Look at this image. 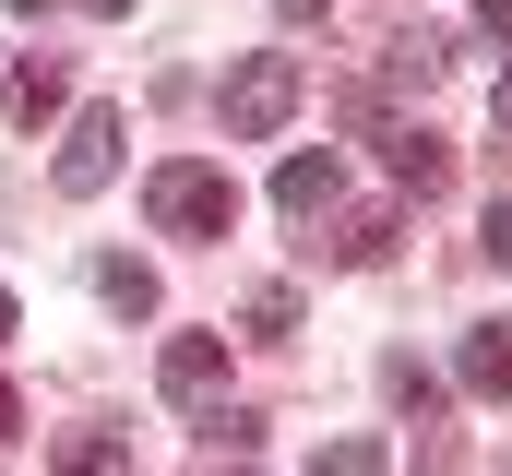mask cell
<instances>
[{
  "mask_svg": "<svg viewBox=\"0 0 512 476\" xmlns=\"http://www.w3.org/2000/svg\"><path fill=\"white\" fill-rule=\"evenodd\" d=\"M143 215H155L167 238H227L239 227V179H227L215 155H167V167L143 179Z\"/></svg>",
  "mask_w": 512,
  "mask_h": 476,
  "instance_id": "obj_1",
  "label": "cell"
},
{
  "mask_svg": "<svg viewBox=\"0 0 512 476\" xmlns=\"http://www.w3.org/2000/svg\"><path fill=\"white\" fill-rule=\"evenodd\" d=\"M310 96V72H298V48H251L239 72H227V143H274L286 119Z\"/></svg>",
  "mask_w": 512,
  "mask_h": 476,
  "instance_id": "obj_2",
  "label": "cell"
},
{
  "mask_svg": "<svg viewBox=\"0 0 512 476\" xmlns=\"http://www.w3.org/2000/svg\"><path fill=\"white\" fill-rule=\"evenodd\" d=\"M120 143H131V119H120V108H84L72 131H60V167H48V179H60L72 203H96V191L120 179Z\"/></svg>",
  "mask_w": 512,
  "mask_h": 476,
  "instance_id": "obj_3",
  "label": "cell"
},
{
  "mask_svg": "<svg viewBox=\"0 0 512 476\" xmlns=\"http://www.w3.org/2000/svg\"><path fill=\"white\" fill-rule=\"evenodd\" d=\"M155 393L191 405V417L227 405V334H167V346H155Z\"/></svg>",
  "mask_w": 512,
  "mask_h": 476,
  "instance_id": "obj_4",
  "label": "cell"
},
{
  "mask_svg": "<svg viewBox=\"0 0 512 476\" xmlns=\"http://www.w3.org/2000/svg\"><path fill=\"white\" fill-rule=\"evenodd\" d=\"M382 167L417 191V203H429V191L453 179V143H441V131H417V119H393V131H382Z\"/></svg>",
  "mask_w": 512,
  "mask_h": 476,
  "instance_id": "obj_5",
  "label": "cell"
},
{
  "mask_svg": "<svg viewBox=\"0 0 512 476\" xmlns=\"http://www.w3.org/2000/svg\"><path fill=\"white\" fill-rule=\"evenodd\" d=\"M453 381L489 393V405H512V322H477V334L453 346Z\"/></svg>",
  "mask_w": 512,
  "mask_h": 476,
  "instance_id": "obj_6",
  "label": "cell"
},
{
  "mask_svg": "<svg viewBox=\"0 0 512 476\" xmlns=\"http://www.w3.org/2000/svg\"><path fill=\"white\" fill-rule=\"evenodd\" d=\"M334 179H346V167H334V143H322V155L298 143V155L274 167V203H286V215H322V203H334Z\"/></svg>",
  "mask_w": 512,
  "mask_h": 476,
  "instance_id": "obj_7",
  "label": "cell"
},
{
  "mask_svg": "<svg viewBox=\"0 0 512 476\" xmlns=\"http://www.w3.org/2000/svg\"><path fill=\"white\" fill-rule=\"evenodd\" d=\"M60 108H72V72H60V60H24V72H12V119H24V131H48Z\"/></svg>",
  "mask_w": 512,
  "mask_h": 476,
  "instance_id": "obj_8",
  "label": "cell"
},
{
  "mask_svg": "<svg viewBox=\"0 0 512 476\" xmlns=\"http://www.w3.org/2000/svg\"><path fill=\"white\" fill-rule=\"evenodd\" d=\"M441 72H453V48H441L429 24H417V36H393V48H382V84H417V96H429Z\"/></svg>",
  "mask_w": 512,
  "mask_h": 476,
  "instance_id": "obj_9",
  "label": "cell"
},
{
  "mask_svg": "<svg viewBox=\"0 0 512 476\" xmlns=\"http://www.w3.org/2000/svg\"><path fill=\"white\" fill-rule=\"evenodd\" d=\"M96 298H108L120 322H155V310H167V286H155L143 262H96Z\"/></svg>",
  "mask_w": 512,
  "mask_h": 476,
  "instance_id": "obj_10",
  "label": "cell"
},
{
  "mask_svg": "<svg viewBox=\"0 0 512 476\" xmlns=\"http://www.w3.org/2000/svg\"><path fill=\"white\" fill-rule=\"evenodd\" d=\"M60 476H143V465H131L120 429H72V441H60Z\"/></svg>",
  "mask_w": 512,
  "mask_h": 476,
  "instance_id": "obj_11",
  "label": "cell"
},
{
  "mask_svg": "<svg viewBox=\"0 0 512 476\" xmlns=\"http://www.w3.org/2000/svg\"><path fill=\"white\" fill-rule=\"evenodd\" d=\"M334 262H358V274L393 262V215H346V227H334Z\"/></svg>",
  "mask_w": 512,
  "mask_h": 476,
  "instance_id": "obj_12",
  "label": "cell"
},
{
  "mask_svg": "<svg viewBox=\"0 0 512 476\" xmlns=\"http://www.w3.org/2000/svg\"><path fill=\"white\" fill-rule=\"evenodd\" d=\"M310 476H382V441H322Z\"/></svg>",
  "mask_w": 512,
  "mask_h": 476,
  "instance_id": "obj_13",
  "label": "cell"
},
{
  "mask_svg": "<svg viewBox=\"0 0 512 476\" xmlns=\"http://www.w3.org/2000/svg\"><path fill=\"white\" fill-rule=\"evenodd\" d=\"M393 405H417V417H441V369H417V357H393Z\"/></svg>",
  "mask_w": 512,
  "mask_h": 476,
  "instance_id": "obj_14",
  "label": "cell"
},
{
  "mask_svg": "<svg viewBox=\"0 0 512 476\" xmlns=\"http://www.w3.org/2000/svg\"><path fill=\"white\" fill-rule=\"evenodd\" d=\"M489 262H512V203H489V238H477Z\"/></svg>",
  "mask_w": 512,
  "mask_h": 476,
  "instance_id": "obj_15",
  "label": "cell"
},
{
  "mask_svg": "<svg viewBox=\"0 0 512 476\" xmlns=\"http://www.w3.org/2000/svg\"><path fill=\"white\" fill-rule=\"evenodd\" d=\"M477 24H489V36H512V0H477Z\"/></svg>",
  "mask_w": 512,
  "mask_h": 476,
  "instance_id": "obj_16",
  "label": "cell"
},
{
  "mask_svg": "<svg viewBox=\"0 0 512 476\" xmlns=\"http://www.w3.org/2000/svg\"><path fill=\"white\" fill-rule=\"evenodd\" d=\"M274 12H286V24H310V12H334V0H274Z\"/></svg>",
  "mask_w": 512,
  "mask_h": 476,
  "instance_id": "obj_17",
  "label": "cell"
},
{
  "mask_svg": "<svg viewBox=\"0 0 512 476\" xmlns=\"http://www.w3.org/2000/svg\"><path fill=\"white\" fill-rule=\"evenodd\" d=\"M489 119H501V131H512V72H501V96H489Z\"/></svg>",
  "mask_w": 512,
  "mask_h": 476,
  "instance_id": "obj_18",
  "label": "cell"
},
{
  "mask_svg": "<svg viewBox=\"0 0 512 476\" xmlns=\"http://www.w3.org/2000/svg\"><path fill=\"white\" fill-rule=\"evenodd\" d=\"M12 322H24V310H12V286H0V346H12Z\"/></svg>",
  "mask_w": 512,
  "mask_h": 476,
  "instance_id": "obj_19",
  "label": "cell"
},
{
  "mask_svg": "<svg viewBox=\"0 0 512 476\" xmlns=\"http://www.w3.org/2000/svg\"><path fill=\"white\" fill-rule=\"evenodd\" d=\"M12 417H24V405H12V381H0V441H12Z\"/></svg>",
  "mask_w": 512,
  "mask_h": 476,
  "instance_id": "obj_20",
  "label": "cell"
},
{
  "mask_svg": "<svg viewBox=\"0 0 512 476\" xmlns=\"http://www.w3.org/2000/svg\"><path fill=\"white\" fill-rule=\"evenodd\" d=\"M84 12H131V0H84Z\"/></svg>",
  "mask_w": 512,
  "mask_h": 476,
  "instance_id": "obj_21",
  "label": "cell"
},
{
  "mask_svg": "<svg viewBox=\"0 0 512 476\" xmlns=\"http://www.w3.org/2000/svg\"><path fill=\"white\" fill-rule=\"evenodd\" d=\"M0 12H36V0H0Z\"/></svg>",
  "mask_w": 512,
  "mask_h": 476,
  "instance_id": "obj_22",
  "label": "cell"
}]
</instances>
